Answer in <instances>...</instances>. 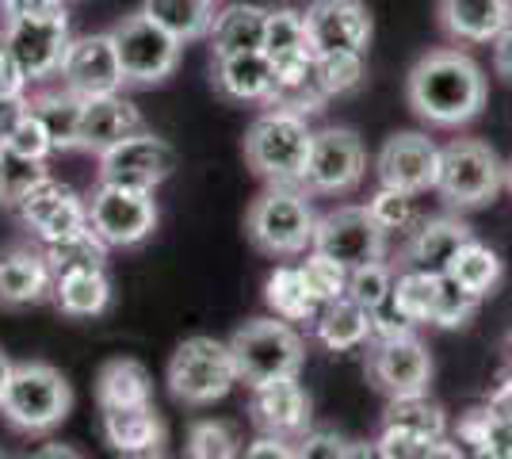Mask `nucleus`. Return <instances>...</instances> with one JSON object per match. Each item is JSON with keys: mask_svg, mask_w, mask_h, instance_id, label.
Wrapping results in <instances>:
<instances>
[{"mask_svg": "<svg viewBox=\"0 0 512 459\" xmlns=\"http://www.w3.org/2000/svg\"><path fill=\"white\" fill-rule=\"evenodd\" d=\"M486 73L459 46H440L421 54L406 73V104L428 127H463L486 108Z\"/></svg>", "mask_w": 512, "mask_h": 459, "instance_id": "1", "label": "nucleus"}, {"mask_svg": "<svg viewBox=\"0 0 512 459\" xmlns=\"http://www.w3.org/2000/svg\"><path fill=\"white\" fill-rule=\"evenodd\" d=\"M314 207L299 184H268L245 211V234L264 257H302L314 245Z\"/></svg>", "mask_w": 512, "mask_h": 459, "instance_id": "2", "label": "nucleus"}, {"mask_svg": "<svg viewBox=\"0 0 512 459\" xmlns=\"http://www.w3.org/2000/svg\"><path fill=\"white\" fill-rule=\"evenodd\" d=\"M73 410V387L54 364L23 360L12 364L8 387L0 398V417L27 437H46L62 425Z\"/></svg>", "mask_w": 512, "mask_h": 459, "instance_id": "3", "label": "nucleus"}, {"mask_svg": "<svg viewBox=\"0 0 512 459\" xmlns=\"http://www.w3.org/2000/svg\"><path fill=\"white\" fill-rule=\"evenodd\" d=\"M310 142H314V131L306 127L302 115L268 108L249 123L241 153H245V165L260 180H268V184H299L302 188Z\"/></svg>", "mask_w": 512, "mask_h": 459, "instance_id": "4", "label": "nucleus"}, {"mask_svg": "<svg viewBox=\"0 0 512 459\" xmlns=\"http://www.w3.org/2000/svg\"><path fill=\"white\" fill-rule=\"evenodd\" d=\"M230 356H234L237 383L256 387L268 379H287L299 375L306 364V341L299 329L283 318H249L245 326L234 329V337L226 341Z\"/></svg>", "mask_w": 512, "mask_h": 459, "instance_id": "5", "label": "nucleus"}, {"mask_svg": "<svg viewBox=\"0 0 512 459\" xmlns=\"http://www.w3.org/2000/svg\"><path fill=\"white\" fill-rule=\"evenodd\" d=\"M436 192L455 211L490 207L505 192V161L482 138H455L440 150Z\"/></svg>", "mask_w": 512, "mask_h": 459, "instance_id": "6", "label": "nucleus"}, {"mask_svg": "<svg viewBox=\"0 0 512 459\" xmlns=\"http://www.w3.org/2000/svg\"><path fill=\"white\" fill-rule=\"evenodd\" d=\"M169 394L180 406H214L218 398L234 391L237 372H234V356L226 341H214V337H188L180 341L169 360V372H165Z\"/></svg>", "mask_w": 512, "mask_h": 459, "instance_id": "7", "label": "nucleus"}, {"mask_svg": "<svg viewBox=\"0 0 512 459\" xmlns=\"http://www.w3.org/2000/svg\"><path fill=\"white\" fill-rule=\"evenodd\" d=\"M111 39H115V54H119V69H123V85L134 88L165 85L180 66V54H184V43L172 39L169 31L161 23H153L142 8L115 23Z\"/></svg>", "mask_w": 512, "mask_h": 459, "instance_id": "8", "label": "nucleus"}, {"mask_svg": "<svg viewBox=\"0 0 512 459\" xmlns=\"http://www.w3.org/2000/svg\"><path fill=\"white\" fill-rule=\"evenodd\" d=\"M88 207V230L104 241L107 249H138L142 241L153 238L157 230V199L142 188H123L100 180L85 199Z\"/></svg>", "mask_w": 512, "mask_h": 459, "instance_id": "9", "label": "nucleus"}, {"mask_svg": "<svg viewBox=\"0 0 512 459\" xmlns=\"http://www.w3.org/2000/svg\"><path fill=\"white\" fill-rule=\"evenodd\" d=\"M69 16L65 8L54 12H39V16H16V20H4L0 31V50L27 73V81H50L58 77L62 58L69 50Z\"/></svg>", "mask_w": 512, "mask_h": 459, "instance_id": "10", "label": "nucleus"}, {"mask_svg": "<svg viewBox=\"0 0 512 459\" xmlns=\"http://www.w3.org/2000/svg\"><path fill=\"white\" fill-rule=\"evenodd\" d=\"M363 372H367V383L386 398L428 394L432 356H428V345L413 329L390 333V337H371L367 352H363Z\"/></svg>", "mask_w": 512, "mask_h": 459, "instance_id": "11", "label": "nucleus"}, {"mask_svg": "<svg viewBox=\"0 0 512 459\" xmlns=\"http://www.w3.org/2000/svg\"><path fill=\"white\" fill-rule=\"evenodd\" d=\"M363 173H367V150H363V138L352 127L314 131L306 173H302L306 196H348V192L360 188Z\"/></svg>", "mask_w": 512, "mask_h": 459, "instance_id": "12", "label": "nucleus"}, {"mask_svg": "<svg viewBox=\"0 0 512 459\" xmlns=\"http://www.w3.org/2000/svg\"><path fill=\"white\" fill-rule=\"evenodd\" d=\"M310 249L352 272V268H360V264L383 261L386 234H383V226L371 219L367 203H363V207L348 203V207H337V211L318 215V222H314V245H310Z\"/></svg>", "mask_w": 512, "mask_h": 459, "instance_id": "13", "label": "nucleus"}, {"mask_svg": "<svg viewBox=\"0 0 512 459\" xmlns=\"http://www.w3.org/2000/svg\"><path fill=\"white\" fill-rule=\"evenodd\" d=\"M100 161V180L107 184H123V188H142V192H157L176 169V150L161 134L134 131L123 138L119 146L96 157Z\"/></svg>", "mask_w": 512, "mask_h": 459, "instance_id": "14", "label": "nucleus"}, {"mask_svg": "<svg viewBox=\"0 0 512 459\" xmlns=\"http://www.w3.org/2000/svg\"><path fill=\"white\" fill-rule=\"evenodd\" d=\"M23 226L43 241V245H58L65 238H77L88 230V207L85 199L77 196L73 188L58 184L54 176L39 180L27 196L16 203Z\"/></svg>", "mask_w": 512, "mask_h": 459, "instance_id": "15", "label": "nucleus"}, {"mask_svg": "<svg viewBox=\"0 0 512 459\" xmlns=\"http://www.w3.org/2000/svg\"><path fill=\"white\" fill-rule=\"evenodd\" d=\"M375 173L383 188H402V192H436V173H440V146L421 131H398L383 142L375 157Z\"/></svg>", "mask_w": 512, "mask_h": 459, "instance_id": "16", "label": "nucleus"}, {"mask_svg": "<svg viewBox=\"0 0 512 459\" xmlns=\"http://www.w3.org/2000/svg\"><path fill=\"white\" fill-rule=\"evenodd\" d=\"M65 88H73L77 96H107V92H123V69H119V54H115V39L111 31H96V35H77L69 39V50L58 69Z\"/></svg>", "mask_w": 512, "mask_h": 459, "instance_id": "17", "label": "nucleus"}, {"mask_svg": "<svg viewBox=\"0 0 512 459\" xmlns=\"http://www.w3.org/2000/svg\"><path fill=\"white\" fill-rule=\"evenodd\" d=\"M302 20L314 54H337V50L363 54L375 35V23L363 0H314L302 12Z\"/></svg>", "mask_w": 512, "mask_h": 459, "instance_id": "18", "label": "nucleus"}, {"mask_svg": "<svg viewBox=\"0 0 512 459\" xmlns=\"http://www.w3.org/2000/svg\"><path fill=\"white\" fill-rule=\"evenodd\" d=\"M249 417H253L256 433L287 440L302 437L310 429V394L302 391L299 375L249 387Z\"/></svg>", "mask_w": 512, "mask_h": 459, "instance_id": "19", "label": "nucleus"}, {"mask_svg": "<svg viewBox=\"0 0 512 459\" xmlns=\"http://www.w3.org/2000/svg\"><path fill=\"white\" fill-rule=\"evenodd\" d=\"M470 238H474V230L463 219H455V215H432V219L413 222L406 245H402L398 261H394V272L413 268V272H436L440 276V272H448V261L455 257V249Z\"/></svg>", "mask_w": 512, "mask_h": 459, "instance_id": "20", "label": "nucleus"}, {"mask_svg": "<svg viewBox=\"0 0 512 459\" xmlns=\"http://www.w3.org/2000/svg\"><path fill=\"white\" fill-rule=\"evenodd\" d=\"M211 85L222 100L234 104H268L276 88V66L264 50H241V54H214Z\"/></svg>", "mask_w": 512, "mask_h": 459, "instance_id": "21", "label": "nucleus"}, {"mask_svg": "<svg viewBox=\"0 0 512 459\" xmlns=\"http://www.w3.org/2000/svg\"><path fill=\"white\" fill-rule=\"evenodd\" d=\"M436 20L451 43L486 46L512 23V0H436Z\"/></svg>", "mask_w": 512, "mask_h": 459, "instance_id": "22", "label": "nucleus"}, {"mask_svg": "<svg viewBox=\"0 0 512 459\" xmlns=\"http://www.w3.org/2000/svg\"><path fill=\"white\" fill-rule=\"evenodd\" d=\"M142 131V111L130 104L123 92H107V96H88L81 111V134H77V150L107 153L119 146L123 138Z\"/></svg>", "mask_w": 512, "mask_h": 459, "instance_id": "23", "label": "nucleus"}, {"mask_svg": "<svg viewBox=\"0 0 512 459\" xmlns=\"http://www.w3.org/2000/svg\"><path fill=\"white\" fill-rule=\"evenodd\" d=\"M264 54L272 58L276 77H299L314 69V46L306 35V20L295 8H268V31H264Z\"/></svg>", "mask_w": 512, "mask_h": 459, "instance_id": "24", "label": "nucleus"}, {"mask_svg": "<svg viewBox=\"0 0 512 459\" xmlns=\"http://www.w3.org/2000/svg\"><path fill=\"white\" fill-rule=\"evenodd\" d=\"M54 287V272L39 249H8L0 257V306L43 303Z\"/></svg>", "mask_w": 512, "mask_h": 459, "instance_id": "25", "label": "nucleus"}, {"mask_svg": "<svg viewBox=\"0 0 512 459\" xmlns=\"http://www.w3.org/2000/svg\"><path fill=\"white\" fill-rule=\"evenodd\" d=\"M264 31H268V8L237 0L214 12L207 39L214 54H241V50H264Z\"/></svg>", "mask_w": 512, "mask_h": 459, "instance_id": "26", "label": "nucleus"}, {"mask_svg": "<svg viewBox=\"0 0 512 459\" xmlns=\"http://www.w3.org/2000/svg\"><path fill=\"white\" fill-rule=\"evenodd\" d=\"M50 295L65 318H100L111 306V280L104 268H69L54 276Z\"/></svg>", "mask_w": 512, "mask_h": 459, "instance_id": "27", "label": "nucleus"}, {"mask_svg": "<svg viewBox=\"0 0 512 459\" xmlns=\"http://www.w3.org/2000/svg\"><path fill=\"white\" fill-rule=\"evenodd\" d=\"M104 414V437L107 444L115 448V452H150L161 444L165 437V425H161V417L157 410L150 406H119V410H100Z\"/></svg>", "mask_w": 512, "mask_h": 459, "instance_id": "28", "label": "nucleus"}, {"mask_svg": "<svg viewBox=\"0 0 512 459\" xmlns=\"http://www.w3.org/2000/svg\"><path fill=\"white\" fill-rule=\"evenodd\" d=\"M31 100V115L39 119L54 142V150H77V134H81V111L85 96H77L73 88H46Z\"/></svg>", "mask_w": 512, "mask_h": 459, "instance_id": "29", "label": "nucleus"}, {"mask_svg": "<svg viewBox=\"0 0 512 459\" xmlns=\"http://www.w3.org/2000/svg\"><path fill=\"white\" fill-rule=\"evenodd\" d=\"M455 284L470 291V295H478V299H490L493 291L501 287L505 280V261L497 257V249L490 245H482L478 238L463 241L459 249H455V257L448 261V272Z\"/></svg>", "mask_w": 512, "mask_h": 459, "instance_id": "30", "label": "nucleus"}, {"mask_svg": "<svg viewBox=\"0 0 512 459\" xmlns=\"http://www.w3.org/2000/svg\"><path fill=\"white\" fill-rule=\"evenodd\" d=\"M96 402H100V410L150 406L153 402L150 372L138 360H130V356L107 360L104 368H100V375H96Z\"/></svg>", "mask_w": 512, "mask_h": 459, "instance_id": "31", "label": "nucleus"}, {"mask_svg": "<svg viewBox=\"0 0 512 459\" xmlns=\"http://www.w3.org/2000/svg\"><path fill=\"white\" fill-rule=\"evenodd\" d=\"M314 329H318V341L329 352H348V349H360L371 341V318L367 310L356 306L348 295L325 303L314 318Z\"/></svg>", "mask_w": 512, "mask_h": 459, "instance_id": "32", "label": "nucleus"}, {"mask_svg": "<svg viewBox=\"0 0 512 459\" xmlns=\"http://www.w3.org/2000/svg\"><path fill=\"white\" fill-rule=\"evenodd\" d=\"M142 12L153 23H161L172 39L195 43V39H207L218 8L214 0H142Z\"/></svg>", "mask_w": 512, "mask_h": 459, "instance_id": "33", "label": "nucleus"}, {"mask_svg": "<svg viewBox=\"0 0 512 459\" xmlns=\"http://www.w3.org/2000/svg\"><path fill=\"white\" fill-rule=\"evenodd\" d=\"M386 429H398L409 437L440 440L448 437V414L440 402H432L428 394H406V398H390L383 414Z\"/></svg>", "mask_w": 512, "mask_h": 459, "instance_id": "34", "label": "nucleus"}, {"mask_svg": "<svg viewBox=\"0 0 512 459\" xmlns=\"http://www.w3.org/2000/svg\"><path fill=\"white\" fill-rule=\"evenodd\" d=\"M264 303L272 306V314L283 322H314L321 310V303L310 295V287L302 280V268H291V264H283L268 276Z\"/></svg>", "mask_w": 512, "mask_h": 459, "instance_id": "35", "label": "nucleus"}, {"mask_svg": "<svg viewBox=\"0 0 512 459\" xmlns=\"http://www.w3.org/2000/svg\"><path fill=\"white\" fill-rule=\"evenodd\" d=\"M444 276V272H440ZM440 276L436 272H394V291L390 303L402 310V318L413 326H428L432 322V306H436V291H440Z\"/></svg>", "mask_w": 512, "mask_h": 459, "instance_id": "36", "label": "nucleus"}, {"mask_svg": "<svg viewBox=\"0 0 512 459\" xmlns=\"http://www.w3.org/2000/svg\"><path fill=\"white\" fill-rule=\"evenodd\" d=\"M390 291H394V264L386 261H371L352 268L348 272V287H344V295L356 306H363L367 314H375L383 303H390Z\"/></svg>", "mask_w": 512, "mask_h": 459, "instance_id": "37", "label": "nucleus"}, {"mask_svg": "<svg viewBox=\"0 0 512 459\" xmlns=\"http://www.w3.org/2000/svg\"><path fill=\"white\" fill-rule=\"evenodd\" d=\"M314 77L325 96H344L352 88L363 85L367 66H363V54L352 50H337V54H314Z\"/></svg>", "mask_w": 512, "mask_h": 459, "instance_id": "38", "label": "nucleus"}, {"mask_svg": "<svg viewBox=\"0 0 512 459\" xmlns=\"http://www.w3.org/2000/svg\"><path fill=\"white\" fill-rule=\"evenodd\" d=\"M43 253H46L50 272L58 276V272H69V268H104L111 249H107L92 230H85V234H77V238H65V241H58V245H46Z\"/></svg>", "mask_w": 512, "mask_h": 459, "instance_id": "39", "label": "nucleus"}, {"mask_svg": "<svg viewBox=\"0 0 512 459\" xmlns=\"http://www.w3.org/2000/svg\"><path fill=\"white\" fill-rule=\"evenodd\" d=\"M46 161H27L8 146H0V203L16 207L39 180H46Z\"/></svg>", "mask_w": 512, "mask_h": 459, "instance_id": "40", "label": "nucleus"}, {"mask_svg": "<svg viewBox=\"0 0 512 459\" xmlns=\"http://www.w3.org/2000/svg\"><path fill=\"white\" fill-rule=\"evenodd\" d=\"M478 306H482L478 295L463 291L451 276H440V291H436V306H432V322H428V326H436V329L467 326L470 318L478 314Z\"/></svg>", "mask_w": 512, "mask_h": 459, "instance_id": "41", "label": "nucleus"}, {"mask_svg": "<svg viewBox=\"0 0 512 459\" xmlns=\"http://www.w3.org/2000/svg\"><path fill=\"white\" fill-rule=\"evenodd\" d=\"M367 211L371 219L383 226V234H394V230H409L417 222V196L413 192H402V188H383L367 199Z\"/></svg>", "mask_w": 512, "mask_h": 459, "instance_id": "42", "label": "nucleus"}, {"mask_svg": "<svg viewBox=\"0 0 512 459\" xmlns=\"http://www.w3.org/2000/svg\"><path fill=\"white\" fill-rule=\"evenodd\" d=\"M241 444H237L234 429L222 421H199L188 429V444L184 456L188 459H237Z\"/></svg>", "mask_w": 512, "mask_h": 459, "instance_id": "43", "label": "nucleus"}, {"mask_svg": "<svg viewBox=\"0 0 512 459\" xmlns=\"http://www.w3.org/2000/svg\"><path fill=\"white\" fill-rule=\"evenodd\" d=\"M302 268V280L310 287V295L318 299L321 306L333 303V299H341L344 287H348V268H341L337 261H329V257H321L310 249V257L299 264Z\"/></svg>", "mask_w": 512, "mask_h": 459, "instance_id": "44", "label": "nucleus"}, {"mask_svg": "<svg viewBox=\"0 0 512 459\" xmlns=\"http://www.w3.org/2000/svg\"><path fill=\"white\" fill-rule=\"evenodd\" d=\"M0 146H8L12 153H20V157H27V161H46L50 153H54V142H50V134H46V127L27 111L20 123L12 127V134L0 142Z\"/></svg>", "mask_w": 512, "mask_h": 459, "instance_id": "45", "label": "nucleus"}, {"mask_svg": "<svg viewBox=\"0 0 512 459\" xmlns=\"http://www.w3.org/2000/svg\"><path fill=\"white\" fill-rule=\"evenodd\" d=\"M356 452H352V444L344 437H337V433H325V429H318V433H302V437H295V459H352Z\"/></svg>", "mask_w": 512, "mask_h": 459, "instance_id": "46", "label": "nucleus"}, {"mask_svg": "<svg viewBox=\"0 0 512 459\" xmlns=\"http://www.w3.org/2000/svg\"><path fill=\"white\" fill-rule=\"evenodd\" d=\"M428 444L432 440L409 437V433H398V429H383L375 452H379V459H425Z\"/></svg>", "mask_w": 512, "mask_h": 459, "instance_id": "47", "label": "nucleus"}, {"mask_svg": "<svg viewBox=\"0 0 512 459\" xmlns=\"http://www.w3.org/2000/svg\"><path fill=\"white\" fill-rule=\"evenodd\" d=\"M237 459H295V444L287 437H268V433H260L253 444H245Z\"/></svg>", "mask_w": 512, "mask_h": 459, "instance_id": "48", "label": "nucleus"}, {"mask_svg": "<svg viewBox=\"0 0 512 459\" xmlns=\"http://www.w3.org/2000/svg\"><path fill=\"white\" fill-rule=\"evenodd\" d=\"M27 85V73L0 50V96H27Z\"/></svg>", "mask_w": 512, "mask_h": 459, "instance_id": "49", "label": "nucleus"}, {"mask_svg": "<svg viewBox=\"0 0 512 459\" xmlns=\"http://www.w3.org/2000/svg\"><path fill=\"white\" fill-rule=\"evenodd\" d=\"M27 111H31V100H27V96H0V142L12 134V127L20 123Z\"/></svg>", "mask_w": 512, "mask_h": 459, "instance_id": "50", "label": "nucleus"}, {"mask_svg": "<svg viewBox=\"0 0 512 459\" xmlns=\"http://www.w3.org/2000/svg\"><path fill=\"white\" fill-rule=\"evenodd\" d=\"M65 8L62 0H0V12L4 20H16V16H39V12H54Z\"/></svg>", "mask_w": 512, "mask_h": 459, "instance_id": "51", "label": "nucleus"}, {"mask_svg": "<svg viewBox=\"0 0 512 459\" xmlns=\"http://www.w3.org/2000/svg\"><path fill=\"white\" fill-rule=\"evenodd\" d=\"M493 69H497V77H505L512 85V23L493 39Z\"/></svg>", "mask_w": 512, "mask_h": 459, "instance_id": "52", "label": "nucleus"}, {"mask_svg": "<svg viewBox=\"0 0 512 459\" xmlns=\"http://www.w3.org/2000/svg\"><path fill=\"white\" fill-rule=\"evenodd\" d=\"M501 425H512V379L505 383V387H497L490 398V406H486Z\"/></svg>", "mask_w": 512, "mask_h": 459, "instance_id": "53", "label": "nucleus"}, {"mask_svg": "<svg viewBox=\"0 0 512 459\" xmlns=\"http://www.w3.org/2000/svg\"><path fill=\"white\" fill-rule=\"evenodd\" d=\"M23 459H85L73 444H39L35 452H27Z\"/></svg>", "mask_w": 512, "mask_h": 459, "instance_id": "54", "label": "nucleus"}, {"mask_svg": "<svg viewBox=\"0 0 512 459\" xmlns=\"http://www.w3.org/2000/svg\"><path fill=\"white\" fill-rule=\"evenodd\" d=\"M425 459H467V456H463V448H459L455 440L440 437V440H432V444H428Z\"/></svg>", "mask_w": 512, "mask_h": 459, "instance_id": "55", "label": "nucleus"}, {"mask_svg": "<svg viewBox=\"0 0 512 459\" xmlns=\"http://www.w3.org/2000/svg\"><path fill=\"white\" fill-rule=\"evenodd\" d=\"M8 375H12V360H8V352L0 349V398H4V387H8Z\"/></svg>", "mask_w": 512, "mask_h": 459, "instance_id": "56", "label": "nucleus"}, {"mask_svg": "<svg viewBox=\"0 0 512 459\" xmlns=\"http://www.w3.org/2000/svg\"><path fill=\"white\" fill-rule=\"evenodd\" d=\"M505 192L512 196V157L505 161Z\"/></svg>", "mask_w": 512, "mask_h": 459, "instance_id": "57", "label": "nucleus"}, {"mask_svg": "<svg viewBox=\"0 0 512 459\" xmlns=\"http://www.w3.org/2000/svg\"><path fill=\"white\" fill-rule=\"evenodd\" d=\"M509 360H512V333H509Z\"/></svg>", "mask_w": 512, "mask_h": 459, "instance_id": "58", "label": "nucleus"}, {"mask_svg": "<svg viewBox=\"0 0 512 459\" xmlns=\"http://www.w3.org/2000/svg\"><path fill=\"white\" fill-rule=\"evenodd\" d=\"M0 459H12V456H8V452H0Z\"/></svg>", "mask_w": 512, "mask_h": 459, "instance_id": "59", "label": "nucleus"}, {"mask_svg": "<svg viewBox=\"0 0 512 459\" xmlns=\"http://www.w3.org/2000/svg\"><path fill=\"white\" fill-rule=\"evenodd\" d=\"M62 4H73V0H62Z\"/></svg>", "mask_w": 512, "mask_h": 459, "instance_id": "60", "label": "nucleus"}]
</instances>
